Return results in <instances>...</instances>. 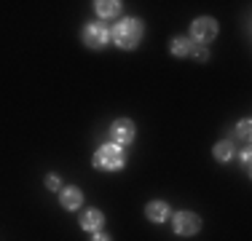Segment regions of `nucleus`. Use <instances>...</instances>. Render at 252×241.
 <instances>
[{"mask_svg": "<svg viewBox=\"0 0 252 241\" xmlns=\"http://www.w3.org/2000/svg\"><path fill=\"white\" fill-rule=\"evenodd\" d=\"M169 51L175 54V57H190V54H193V40H188V38H172L169 40Z\"/></svg>", "mask_w": 252, "mask_h": 241, "instance_id": "nucleus-10", "label": "nucleus"}, {"mask_svg": "<svg viewBox=\"0 0 252 241\" xmlns=\"http://www.w3.org/2000/svg\"><path fill=\"white\" fill-rule=\"evenodd\" d=\"M92 241H110V236H105V233H94Z\"/></svg>", "mask_w": 252, "mask_h": 241, "instance_id": "nucleus-16", "label": "nucleus"}, {"mask_svg": "<svg viewBox=\"0 0 252 241\" xmlns=\"http://www.w3.org/2000/svg\"><path fill=\"white\" fill-rule=\"evenodd\" d=\"M124 150H121V145H116V142H107V145H102V148L94 153V166L99 169V172H118V169L124 166Z\"/></svg>", "mask_w": 252, "mask_h": 241, "instance_id": "nucleus-2", "label": "nucleus"}, {"mask_svg": "<svg viewBox=\"0 0 252 241\" xmlns=\"http://www.w3.org/2000/svg\"><path fill=\"white\" fill-rule=\"evenodd\" d=\"M46 185H49V190H57V188H59V177H57V174H49Z\"/></svg>", "mask_w": 252, "mask_h": 241, "instance_id": "nucleus-14", "label": "nucleus"}, {"mask_svg": "<svg viewBox=\"0 0 252 241\" xmlns=\"http://www.w3.org/2000/svg\"><path fill=\"white\" fill-rule=\"evenodd\" d=\"M172 225H175L177 236H193L201 228V217L193 214V212H177L175 220H172Z\"/></svg>", "mask_w": 252, "mask_h": 241, "instance_id": "nucleus-3", "label": "nucleus"}, {"mask_svg": "<svg viewBox=\"0 0 252 241\" xmlns=\"http://www.w3.org/2000/svg\"><path fill=\"white\" fill-rule=\"evenodd\" d=\"M59 204H62L64 209H78L83 204V193L81 188H75V185H67V188H62V193H59Z\"/></svg>", "mask_w": 252, "mask_h": 241, "instance_id": "nucleus-7", "label": "nucleus"}, {"mask_svg": "<svg viewBox=\"0 0 252 241\" xmlns=\"http://www.w3.org/2000/svg\"><path fill=\"white\" fill-rule=\"evenodd\" d=\"M212 155H215L218 161H223V164H225V161H231L233 155H236V150H233V142H228V140L218 142V145L212 148Z\"/></svg>", "mask_w": 252, "mask_h": 241, "instance_id": "nucleus-11", "label": "nucleus"}, {"mask_svg": "<svg viewBox=\"0 0 252 241\" xmlns=\"http://www.w3.org/2000/svg\"><path fill=\"white\" fill-rule=\"evenodd\" d=\"M250 129H252L250 120H242V123L236 126V137H239L242 142H250Z\"/></svg>", "mask_w": 252, "mask_h": 241, "instance_id": "nucleus-13", "label": "nucleus"}, {"mask_svg": "<svg viewBox=\"0 0 252 241\" xmlns=\"http://www.w3.org/2000/svg\"><path fill=\"white\" fill-rule=\"evenodd\" d=\"M140 38H142V22L140 19H124L118 27H113V32H110L113 43L118 48H126V51L140 43Z\"/></svg>", "mask_w": 252, "mask_h": 241, "instance_id": "nucleus-1", "label": "nucleus"}, {"mask_svg": "<svg viewBox=\"0 0 252 241\" xmlns=\"http://www.w3.org/2000/svg\"><path fill=\"white\" fill-rule=\"evenodd\" d=\"M102 222H105V214H102L99 209H86V212L81 214V228L83 231H99Z\"/></svg>", "mask_w": 252, "mask_h": 241, "instance_id": "nucleus-9", "label": "nucleus"}, {"mask_svg": "<svg viewBox=\"0 0 252 241\" xmlns=\"http://www.w3.org/2000/svg\"><path fill=\"white\" fill-rule=\"evenodd\" d=\"M169 214H172V209H169V204H164V201H153L145 207V217L151 222H164V220H169Z\"/></svg>", "mask_w": 252, "mask_h": 241, "instance_id": "nucleus-8", "label": "nucleus"}, {"mask_svg": "<svg viewBox=\"0 0 252 241\" xmlns=\"http://www.w3.org/2000/svg\"><path fill=\"white\" fill-rule=\"evenodd\" d=\"M94 8H97L99 16L110 19V16H116L118 11H121V3H118V0H99V3H94Z\"/></svg>", "mask_w": 252, "mask_h": 241, "instance_id": "nucleus-12", "label": "nucleus"}, {"mask_svg": "<svg viewBox=\"0 0 252 241\" xmlns=\"http://www.w3.org/2000/svg\"><path fill=\"white\" fill-rule=\"evenodd\" d=\"M110 137L116 145H129L131 140H134V123H131L129 118H118L113 120L110 126Z\"/></svg>", "mask_w": 252, "mask_h": 241, "instance_id": "nucleus-6", "label": "nucleus"}, {"mask_svg": "<svg viewBox=\"0 0 252 241\" xmlns=\"http://www.w3.org/2000/svg\"><path fill=\"white\" fill-rule=\"evenodd\" d=\"M107 40H110V30L102 27V24H86L83 27V43L89 48H102L107 46Z\"/></svg>", "mask_w": 252, "mask_h": 241, "instance_id": "nucleus-5", "label": "nucleus"}, {"mask_svg": "<svg viewBox=\"0 0 252 241\" xmlns=\"http://www.w3.org/2000/svg\"><path fill=\"white\" fill-rule=\"evenodd\" d=\"M190 32H193V40L209 43V40L218 35V22H215L212 16H201V19H196L193 24H190Z\"/></svg>", "mask_w": 252, "mask_h": 241, "instance_id": "nucleus-4", "label": "nucleus"}, {"mask_svg": "<svg viewBox=\"0 0 252 241\" xmlns=\"http://www.w3.org/2000/svg\"><path fill=\"white\" fill-rule=\"evenodd\" d=\"M242 164H244V172L250 174V150H244V153H242Z\"/></svg>", "mask_w": 252, "mask_h": 241, "instance_id": "nucleus-15", "label": "nucleus"}]
</instances>
